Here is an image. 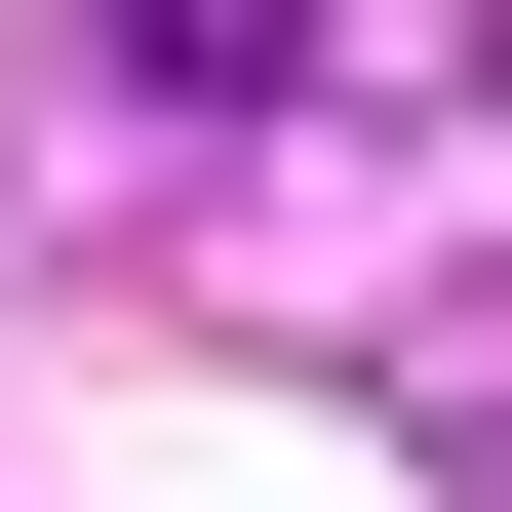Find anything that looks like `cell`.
<instances>
[{
	"label": "cell",
	"mask_w": 512,
	"mask_h": 512,
	"mask_svg": "<svg viewBox=\"0 0 512 512\" xmlns=\"http://www.w3.org/2000/svg\"><path fill=\"white\" fill-rule=\"evenodd\" d=\"M79 79H119V119H276V79H355V40H316V0H119Z\"/></svg>",
	"instance_id": "cell-1"
},
{
	"label": "cell",
	"mask_w": 512,
	"mask_h": 512,
	"mask_svg": "<svg viewBox=\"0 0 512 512\" xmlns=\"http://www.w3.org/2000/svg\"><path fill=\"white\" fill-rule=\"evenodd\" d=\"M434 473H473V512H512V355H434Z\"/></svg>",
	"instance_id": "cell-2"
},
{
	"label": "cell",
	"mask_w": 512,
	"mask_h": 512,
	"mask_svg": "<svg viewBox=\"0 0 512 512\" xmlns=\"http://www.w3.org/2000/svg\"><path fill=\"white\" fill-rule=\"evenodd\" d=\"M473 79H512V40H473Z\"/></svg>",
	"instance_id": "cell-3"
}]
</instances>
